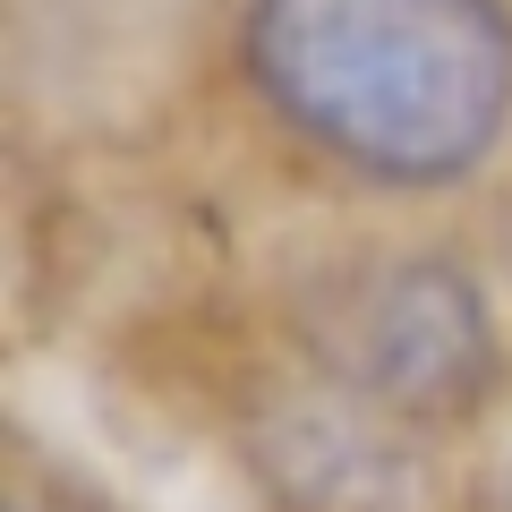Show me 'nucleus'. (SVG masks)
Returning a JSON list of instances; mask_svg holds the SVG:
<instances>
[{"mask_svg":"<svg viewBox=\"0 0 512 512\" xmlns=\"http://www.w3.org/2000/svg\"><path fill=\"white\" fill-rule=\"evenodd\" d=\"M495 512H512V461H504V487H495Z\"/></svg>","mask_w":512,"mask_h":512,"instance_id":"nucleus-3","label":"nucleus"},{"mask_svg":"<svg viewBox=\"0 0 512 512\" xmlns=\"http://www.w3.org/2000/svg\"><path fill=\"white\" fill-rule=\"evenodd\" d=\"M256 86L291 128L376 180H453L512 103L495 0H256Z\"/></svg>","mask_w":512,"mask_h":512,"instance_id":"nucleus-1","label":"nucleus"},{"mask_svg":"<svg viewBox=\"0 0 512 512\" xmlns=\"http://www.w3.org/2000/svg\"><path fill=\"white\" fill-rule=\"evenodd\" d=\"M316 350L350 402L393 427L470 419L495 384V325L453 256H376L316 308Z\"/></svg>","mask_w":512,"mask_h":512,"instance_id":"nucleus-2","label":"nucleus"}]
</instances>
